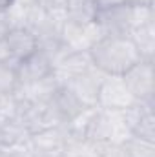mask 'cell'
I'll use <instances>...</instances> for the list:
<instances>
[{
	"label": "cell",
	"instance_id": "6",
	"mask_svg": "<svg viewBox=\"0 0 155 157\" xmlns=\"http://www.w3.org/2000/svg\"><path fill=\"white\" fill-rule=\"evenodd\" d=\"M29 144L37 155L64 157L66 130H64V126H55V128H47V130H42L37 133H31Z\"/></svg>",
	"mask_w": 155,
	"mask_h": 157
},
{
	"label": "cell",
	"instance_id": "4",
	"mask_svg": "<svg viewBox=\"0 0 155 157\" xmlns=\"http://www.w3.org/2000/svg\"><path fill=\"white\" fill-rule=\"evenodd\" d=\"M17 70V78H18V86H28V84H35L49 75L55 73V66L49 59V55L42 49H37L33 55H29L28 59L20 60L15 64Z\"/></svg>",
	"mask_w": 155,
	"mask_h": 157
},
{
	"label": "cell",
	"instance_id": "5",
	"mask_svg": "<svg viewBox=\"0 0 155 157\" xmlns=\"http://www.w3.org/2000/svg\"><path fill=\"white\" fill-rule=\"evenodd\" d=\"M106 77L104 73H100L95 68H89L88 71L80 73L77 77H71L66 86L75 93L78 101L86 106V108H97V97H99V88L102 78Z\"/></svg>",
	"mask_w": 155,
	"mask_h": 157
},
{
	"label": "cell",
	"instance_id": "12",
	"mask_svg": "<svg viewBox=\"0 0 155 157\" xmlns=\"http://www.w3.org/2000/svg\"><path fill=\"white\" fill-rule=\"evenodd\" d=\"M93 2L97 6V11L106 9V7H113V6H119V4H126L124 0H93Z\"/></svg>",
	"mask_w": 155,
	"mask_h": 157
},
{
	"label": "cell",
	"instance_id": "3",
	"mask_svg": "<svg viewBox=\"0 0 155 157\" xmlns=\"http://www.w3.org/2000/svg\"><path fill=\"white\" fill-rule=\"evenodd\" d=\"M122 80L135 101H153V60H139L122 75Z\"/></svg>",
	"mask_w": 155,
	"mask_h": 157
},
{
	"label": "cell",
	"instance_id": "13",
	"mask_svg": "<svg viewBox=\"0 0 155 157\" xmlns=\"http://www.w3.org/2000/svg\"><path fill=\"white\" fill-rule=\"evenodd\" d=\"M42 4L44 6V0H15L13 6H20V7H28V6H39Z\"/></svg>",
	"mask_w": 155,
	"mask_h": 157
},
{
	"label": "cell",
	"instance_id": "1",
	"mask_svg": "<svg viewBox=\"0 0 155 157\" xmlns=\"http://www.w3.org/2000/svg\"><path fill=\"white\" fill-rule=\"evenodd\" d=\"M91 64L104 75L122 77L131 66L142 60L135 42L126 37H102L89 48Z\"/></svg>",
	"mask_w": 155,
	"mask_h": 157
},
{
	"label": "cell",
	"instance_id": "10",
	"mask_svg": "<svg viewBox=\"0 0 155 157\" xmlns=\"http://www.w3.org/2000/svg\"><path fill=\"white\" fill-rule=\"evenodd\" d=\"M122 152L126 157H153L155 155V144L150 139H142L139 135H130L122 144Z\"/></svg>",
	"mask_w": 155,
	"mask_h": 157
},
{
	"label": "cell",
	"instance_id": "11",
	"mask_svg": "<svg viewBox=\"0 0 155 157\" xmlns=\"http://www.w3.org/2000/svg\"><path fill=\"white\" fill-rule=\"evenodd\" d=\"M7 62H15L11 57V51L7 48V42L4 37H0V64H7Z\"/></svg>",
	"mask_w": 155,
	"mask_h": 157
},
{
	"label": "cell",
	"instance_id": "15",
	"mask_svg": "<svg viewBox=\"0 0 155 157\" xmlns=\"http://www.w3.org/2000/svg\"><path fill=\"white\" fill-rule=\"evenodd\" d=\"M13 4H15V0H0V11H7V9H11Z\"/></svg>",
	"mask_w": 155,
	"mask_h": 157
},
{
	"label": "cell",
	"instance_id": "9",
	"mask_svg": "<svg viewBox=\"0 0 155 157\" xmlns=\"http://www.w3.org/2000/svg\"><path fill=\"white\" fill-rule=\"evenodd\" d=\"M153 22L141 26L130 33L131 40L135 42L142 60H153V49H155V35H153Z\"/></svg>",
	"mask_w": 155,
	"mask_h": 157
},
{
	"label": "cell",
	"instance_id": "14",
	"mask_svg": "<svg viewBox=\"0 0 155 157\" xmlns=\"http://www.w3.org/2000/svg\"><path fill=\"white\" fill-rule=\"evenodd\" d=\"M130 6H153V0H124Z\"/></svg>",
	"mask_w": 155,
	"mask_h": 157
},
{
	"label": "cell",
	"instance_id": "2",
	"mask_svg": "<svg viewBox=\"0 0 155 157\" xmlns=\"http://www.w3.org/2000/svg\"><path fill=\"white\" fill-rule=\"evenodd\" d=\"M137 101L126 88L122 77L106 75L100 82L99 97H97V108L106 112H122L130 106H133Z\"/></svg>",
	"mask_w": 155,
	"mask_h": 157
},
{
	"label": "cell",
	"instance_id": "8",
	"mask_svg": "<svg viewBox=\"0 0 155 157\" xmlns=\"http://www.w3.org/2000/svg\"><path fill=\"white\" fill-rule=\"evenodd\" d=\"M68 20L78 24H89L95 20L97 6L93 0H66Z\"/></svg>",
	"mask_w": 155,
	"mask_h": 157
},
{
	"label": "cell",
	"instance_id": "16",
	"mask_svg": "<svg viewBox=\"0 0 155 157\" xmlns=\"http://www.w3.org/2000/svg\"><path fill=\"white\" fill-rule=\"evenodd\" d=\"M0 157H6V155H4V154H0Z\"/></svg>",
	"mask_w": 155,
	"mask_h": 157
},
{
	"label": "cell",
	"instance_id": "7",
	"mask_svg": "<svg viewBox=\"0 0 155 157\" xmlns=\"http://www.w3.org/2000/svg\"><path fill=\"white\" fill-rule=\"evenodd\" d=\"M6 42L7 48L11 51V57L15 62H20L24 59H28L29 55H33L39 49V40L35 37L33 31H29L28 28L22 26H15L6 33Z\"/></svg>",
	"mask_w": 155,
	"mask_h": 157
}]
</instances>
